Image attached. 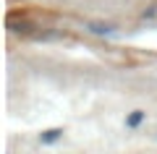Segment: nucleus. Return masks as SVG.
Wrapping results in <instances>:
<instances>
[{"label": "nucleus", "instance_id": "nucleus-1", "mask_svg": "<svg viewBox=\"0 0 157 154\" xmlns=\"http://www.w3.org/2000/svg\"><path fill=\"white\" fill-rule=\"evenodd\" d=\"M60 136H63V131H60V128H50V131L39 133V141H42V144H52V141H58Z\"/></svg>", "mask_w": 157, "mask_h": 154}, {"label": "nucleus", "instance_id": "nucleus-3", "mask_svg": "<svg viewBox=\"0 0 157 154\" xmlns=\"http://www.w3.org/2000/svg\"><path fill=\"white\" fill-rule=\"evenodd\" d=\"M141 120H144V112H141V110H134L128 118H126V126H128V128H136Z\"/></svg>", "mask_w": 157, "mask_h": 154}, {"label": "nucleus", "instance_id": "nucleus-2", "mask_svg": "<svg viewBox=\"0 0 157 154\" xmlns=\"http://www.w3.org/2000/svg\"><path fill=\"white\" fill-rule=\"evenodd\" d=\"M86 29H89L92 34H110V32H113V26H107V24H100V21L86 24Z\"/></svg>", "mask_w": 157, "mask_h": 154}]
</instances>
